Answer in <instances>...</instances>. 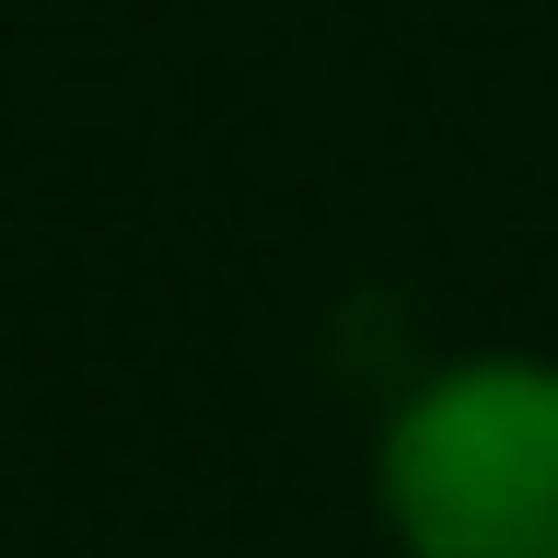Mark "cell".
<instances>
[{
    "mask_svg": "<svg viewBox=\"0 0 558 558\" xmlns=\"http://www.w3.org/2000/svg\"><path fill=\"white\" fill-rule=\"evenodd\" d=\"M384 523L408 558H558V361H453L384 418Z\"/></svg>",
    "mask_w": 558,
    "mask_h": 558,
    "instance_id": "1",
    "label": "cell"
}]
</instances>
